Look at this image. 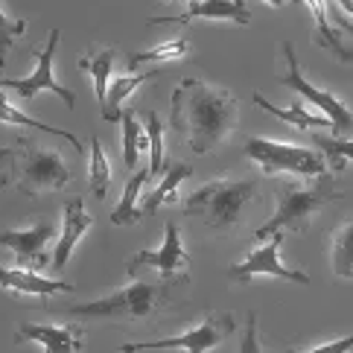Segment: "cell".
Returning a JSON list of instances; mask_svg holds the SVG:
<instances>
[{"mask_svg":"<svg viewBox=\"0 0 353 353\" xmlns=\"http://www.w3.org/2000/svg\"><path fill=\"white\" fill-rule=\"evenodd\" d=\"M0 123H9V125H21V129H35V132H44V134L65 137V141L73 146V152H77V155L85 152V146H82V141H79L77 134H70V132H65V129H56V125H47V123H41V120L30 117L27 111H21L18 105H12L9 99H6V94H3V85H0Z\"/></svg>","mask_w":353,"mask_h":353,"instance_id":"20","label":"cell"},{"mask_svg":"<svg viewBox=\"0 0 353 353\" xmlns=\"http://www.w3.org/2000/svg\"><path fill=\"white\" fill-rule=\"evenodd\" d=\"M12 163H15V152L12 149H0V184L12 179Z\"/></svg>","mask_w":353,"mask_h":353,"instance_id":"33","label":"cell"},{"mask_svg":"<svg viewBox=\"0 0 353 353\" xmlns=\"http://www.w3.org/2000/svg\"><path fill=\"white\" fill-rule=\"evenodd\" d=\"M56 236L50 222H35L30 228H12L0 234V248H9L23 269H41L47 263V245Z\"/></svg>","mask_w":353,"mask_h":353,"instance_id":"12","label":"cell"},{"mask_svg":"<svg viewBox=\"0 0 353 353\" xmlns=\"http://www.w3.org/2000/svg\"><path fill=\"white\" fill-rule=\"evenodd\" d=\"M350 350H353V333L345 339H333V342L315 345L310 350H286V353H350Z\"/></svg>","mask_w":353,"mask_h":353,"instance_id":"32","label":"cell"},{"mask_svg":"<svg viewBox=\"0 0 353 353\" xmlns=\"http://www.w3.org/2000/svg\"><path fill=\"white\" fill-rule=\"evenodd\" d=\"M114 59H117L114 47H99V50H91V53L79 56V70L94 79V94H97L99 111L108 103V77H111V68H114Z\"/></svg>","mask_w":353,"mask_h":353,"instance_id":"19","label":"cell"},{"mask_svg":"<svg viewBox=\"0 0 353 353\" xmlns=\"http://www.w3.org/2000/svg\"><path fill=\"white\" fill-rule=\"evenodd\" d=\"M59 39H61V30L53 27V30H50V35H47L44 50H32L35 68H32L30 77H23V79H0V85L12 88V91H15L18 97H23V99L39 97V91H53L59 99H65L68 108H73V105H77V94L53 77V59H56V50H59Z\"/></svg>","mask_w":353,"mask_h":353,"instance_id":"10","label":"cell"},{"mask_svg":"<svg viewBox=\"0 0 353 353\" xmlns=\"http://www.w3.org/2000/svg\"><path fill=\"white\" fill-rule=\"evenodd\" d=\"M149 146V134L146 129L141 125V120H137L134 114V108H125L123 111V161H125V167L134 170L137 167V155H141V149Z\"/></svg>","mask_w":353,"mask_h":353,"instance_id":"26","label":"cell"},{"mask_svg":"<svg viewBox=\"0 0 353 353\" xmlns=\"http://www.w3.org/2000/svg\"><path fill=\"white\" fill-rule=\"evenodd\" d=\"M196 18H210V21H234L239 27L251 23V12L245 6V0H201V3H190V9L179 18H149V27L155 23H190Z\"/></svg>","mask_w":353,"mask_h":353,"instance_id":"16","label":"cell"},{"mask_svg":"<svg viewBox=\"0 0 353 353\" xmlns=\"http://www.w3.org/2000/svg\"><path fill=\"white\" fill-rule=\"evenodd\" d=\"M231 312H208L190 330L170 339H152V342H132L120 345V353H143V350H184V353H210L234 333Z\"/></svg>","mask_w":353,"mask_h":353,"instance_id":"7","label":"cell"},{"mask_svg":"<svg viewBox=\"0 0 353 353\" xmlns=\"http://www.w3.org/2000/svg\"><path fill=\"white\" fill-rule=\"evenodd\" d=\"M304 3L310 6L312 18H315V32H312V41L330 50V53L339 59V61H350L353 65V47L342 39V30H336L330 23V9H327L324 0H304Z\"/></svg>","mask_w":353,"mask_h":353,"instance_id":"18","label":"cell"},{"mask_svg":"<svg viewBox=\"0 0 353 353\" xmlns=\"http://www.w3.org/2000/svg\"><path fill=\"white\" fill-rule=\"evenodd\" d=\"M310 141L324 155V161L333 167V172H342L353 161V137H336V134L315 132V134H310Z\"/></svg>","mask_w":353,"mask_h":353,"instance_id":"25","label":"cell"},{"mask_svg":"<svg viewBox=\"0 0 353 353\" xmlns=\"http://www.w3.org/2000/svg\"><path fill=\"white\" fill-rule=\"evenodd\" d=\"M170 123L196 155L216 152L239 123V99L219 85L184 79L172 91Z\"/></svg>","mask_w":353,"mask_h":353,"instance_id":"1","label":"cell"},{"mask_svg":"<svg viewBox=\"0 0 353 353\" xmlns=\"http://www.w3.org/2000/svg\"><path fill=\"white\" fill-rule=\"evenodd\" d=\"M266 3H269V6H274V9H281V6L286 3V0H266Z\"/></svg>","mask_w":353,"mask_h":353,"instance_id":"36","label":"cell"},{"mask_svg":"<svg viewBox=\"0 0 353 353\" xmlns=\"http://www.w3.org/2000/svg\"><path fill=\"white\" fill-rule=\"evenodd\" d=\"M190 53V44H187L184 39H170L163 41L158 47H149V50H141V53H132L129 56V68L134 70L137 65H146V61H158V65H163V61H175Z\"/></svg>","mask_w":353,"mask_h":353,"instance_id":"27","label":"cell"},{"mask_svg":"<svg viewBox=\"0 0 353 353\" xmlns=\"http://www.w3.org/2000/svg\"><path fill=\"white\" fill-rule=\"evenodd\" d=\"M0 289L9 295H41V298H50V295H59V292H73V283H65V281H56V277H44L32 269H23V266H15V269H6L0 266Z\"/></svg>","mask_w":353,"mask_h":353,"instance_id":"15","label":"cell"},{"mask_svg":"<svg viewBox=\"0 0 353 353\" xmlns=\"http://www.w3.org/2000/svg\"><path fill=\"white\" fill-rule=\"evenodd\" d=\"M190 175H193V163H187V161L170 163L167 172H163V179L158 181V187L143 199V208H141L143 216H155L158 208H163V205H181L179 201V187L190 179Z\"/></svg>","mask_w":353,"mask_h":353,"instance_id":"17","label":"cell"},{"mask_svg":"<svg viewBox=\"0 0 353 353\" xmlns=\"http://www.w3.org/2000/svg\"><path fill=\"white\" fill-rule=\"evenodd\" d=\"M260 179H216L184 199V213L201 219L210 231H231L257 196Z\"/></svg>","mask_w":353,"mask_h":353,"instance_id":"4","label":"cell"},{"mask_svg":"<svg viewBox=\"0 0 353 353\" xmlns=\"http://www.w3.org/2000/svg\"><path fill=\"white\" fill-rule=\"evenodd\" d=\"M336 3L342 6V9L347 12V15H353V0H336Z\"/></svg>","mask_w":353,"mask_h":353,"instance_id":"35","label":"cell"},{"mask_svg":"<svg viewBox=\"0 0 353 353\" xmlns=\"http://www.w3.org/2000/svg\"><path fill=\"white\" fill-rule=\"evenodd\" d=\"M336 27L342 30V32H350V35H353V23H350L347 18H336Z\"/></svg>","mask_w":353,"mask_h":353,"instance_id":"34","label":"cell"},{"mask_svg":"<svg viewBox=\"0 0 353 353\" xmlns=\"http://www.w3.org/2000/svg\"><path fill=\"white\" fill-rule=\"evenodd\" d=\"M91 225H94V216L85 210L82 199L73 196L68 205H65V225H61V236H59V243H56V248H53V257H50L53 274H59L61 269L68 266L73 248L79 245V239H82L88 231H91Z\"/></svg>","mask_w":353,"mask_h":353,"instance_id":"14","label":"cell"},{"mask_svg":"<svg viewBox=\"0 0 353 353\" xmlns=\"http://www.w3.org/2000/svg\"><path fill=\"white\" fill-rule=\"evenodd\" d=\"M88 181H91V193L97 199H105L108 196V187H111V163L103 152V143L99 137H91V170H88Z\"/></svg>","mask_w":353,"mask_h":353,"instance_id":"28","label":"cell"},{"mask_svg":"<svg viewBox=\"0 0 353 353\" xmlns=\"http://www.w3.org/2000/svg\"><path fill=\"white\" fill-rule=\"evenodd\" d=\"M277 208L274 213L260 225L254 231L257 239H269L272 234H286V231H295V234H307L312 216L321 213L327 205L345 199L342 190H336V184L330 175H321V179H312L310 184H301V181H281L277 184Z\"/></svg>","mask_w":353,"mask_h":353,"instance_id":"3","label":"cell"},{"mask_svg":"<svg viewBox=\"0 0 353 353\" xmlns=\"http://www.w3.org/2000/svg\"><path fill=\"white\" fill-rule=\"evenodd\" d=\"M283 56H286V73H283V77H277V85L292 88V91H298L301 97H307L310 103L333 123V134L336 137L353 134V111L345 103H339V99L330 91H324V88L312 85L304 77V70H301V65H298V56H295V47L289 44V41L283 44Z\"/></svg>","mask_w":353,"mask_h":353,"instance_id":"8","label":"cell"},{"mask_svg":"<svg viewBox=\"0 0 353 353\" xmlns=\"http://www.w3.org/2000/svg\"><path fill=\"white\" fill-rule=\"evenodd\" d=\"M21 170H18V190L27 199H41L47 193L65 190L73 172L59 149L44 146L30 137H21Z\"/></svg>","mask_w":353,"mask_h":353,"instance_id":"5","label":"cell"},{"mask_svg":"<svg viewBox=\"0 0 353 353\" xmlns=\"http://www.w3.org/2000/svg\"><path fill=\"white\" fill-rule=\"evenodd\" d=\"M146 134H149V175L152 179H163L170 163L163 161V123L158 120L155 111L146 114Z\"/></svg>","mask_w":353,"mask_h":353,"instance_id":"29","label":"cell"},{"mask_svg":"<svg viewBox=\"0 0 353 353\" xmlns=\"http://www.w3.org/2000/svg\"><path fill=\"white\" fill-rule=\"evenodd\" d=\"M141 269H155L161 272L163 281H172V277H181V272L190 269V254L181 245V236L175 222H167V234H163V243L155 251H137V254L125 263V272L134 277V272Z\"/></svg>","mask_w":353,"mask_h":353,"instance_id":"11","label":"cell"},{"mask_svg":"<svg viewBox=\"0 0 353 353\" xmlns=\"http://www.w3.org/2000/svg\"><path fill=\"white\" fill-rule=\"evenodd\" d=\"M27 27H30L27 18H9L3 6H0V68H6V56H9L12 44L27 32Z\"/></svg>","mask_w":353,"mask_h":353,"instance_id":"30","label":"cell"},{"mask_svg":"<svg viewBox=\"0 0 353 353\" xmlns=\"http://www.w3.org/2000/svg\"><path fill=\"white\" fill-rule=\"evenodd\" d=\"M187 286V274L172 277V281H132L103 298L85 301V304L65 307V315L77 319H97V321H134V319H152L155 312L172 304L179 289Z\"/></svg>","mask_w":353,"mask_h":353,"instance_id":"2","label":"cell"},{"mask_svg":"<svg viewBox=\"0 0 353 353\" xmlns=\"http://www.w3.org/2000/svg\"><path fill=\"white\" fill-rule=\"evenodd\" d=\"M330 263H333V274L339 281H353V216L345 219L333 231Z\"/></svg>","mask_w":353,"mask_h":353,"instance_id":"24","label":"cell"},{"mask_svg":"<svg viewBox=\"0 0 353 353\" xmlns=\"http://www.w3.org/2000/svg\"><path fill=\"white\" fill-rule=\"evenodd\" d=\"M190 3H201V0H190Z\"/></svg>","mask_w":353,"mask_h":353,"instance_id":"38","label":"cell"},{"mask_svg":"<svg viewBox=\"0 0 353 353\" xmlns=\"http://www.w3.org/2000/svg\"><path fill=\"white\" fill-rule=\"evenodd\" d=\"M236 353H263L260 333H257V315L254 312H248V319H245V336H243V342H239Z\"/></svg>","mask_w":353,"mask_h":353,"instance_id":"31","label":"cell"},{"mask_svg":"<svg viewBox=\"0 0 353 353\" xmlns=\"http://www.w3.org/2000/svg\"><path fill=\"white\" fill-rule=\"evenodd\" d=\"M155 77H158V70H146V73H129V77H120V79L111 82V88H108V103H105V108H103V120H105V123L123 120V108H120L123 99L132 97L137 88L146 85L149 79H155Z\"/></svg>","mask_w":353,"mask_h":353,"instance_id":"23","label":"cell"},{"mask_svg":"<svg viewBox=\"0 0 353 353\" xmlns=\"http://www.w3.org/2000/svg\"><path fill=\"white\" fill-rule=\"evenodd\" d=\"M292 3H304V0H292Z\"/></svg>","mask_w":353,"mask_h":353,"instance_id":"37","label":"cell"},{"mask_svg":"<svg viewBox=\"0 0 353 353\" xmlns=\"http://www.w3.org/2000/svg\"><path fill=\"white\" fill-rule=\"evenodd\" d=\"M243 155L248 161L260 163L263 175L292 172V175H301V179H321V175H327L324 155L307 146L269 141V137H248L243 146Z\"/></svg>","mask_w":353,"mask_h":353,"instance_id":"6","label":"cell"},{"mask_svg":"<svg viewBox=\"0 0 353 353\" xmlns=\"http://www.w3.org/2000/svg\"><path fill=\"white\" fill-rule=\"evenodd\" d=\"M152 179L149 170H134V175H129V181H125V190L120 196V205L114 208L111 213V225H117V228H125V225H134L137 219L143 216L141 208H137V196H141L143 184Z\"/></svg>","mask_w":353,"mask_h":353,"instance_id":"21","label":"cell"},{"mask_svg":"<svg viewBox=\"0 0 353 353\" xmlns=\"http://www.w3.org/2000/svg\"><path fill=\"white\" fill-rule=\"evenodd\" d=\"M18 342L39 345L41 353H79L85 347V333L77 324H35L21 321L15 330Z\"/></svg>","mask_w":353,"mask_h":353,"instance_id":"13","label":"cell"},{"mask_svg":"<svg viewBox=\"0 0 353 353\" xmlns=\"http://www.w3.org/2000/svg\"><path fill=\"white\" fill-rule=\"evenodd\" d=\"M254 103H257L263 111H269L272 117L283 120V123H289V125H295V129H301V132H307V129H330V132H333V123L327 120L324 114H310V111H307L304 105H298V103L289 105V108H277V105H272L263 94H254Z\"/></svg>","mask_w":353,"mask_h":353,"instance_id":"22","label":"cell"},{"mask_svg":"<svg viewBox=\"0 0 353 353\" xmlns=\"http://www.w3.org/2000/svg\"><path fill=\"white\" fill-rule=\"evenodd\" d=\"M281 245H283V231L272 234L263 245H257L254 251H248L236 266L228 269V277L236 281V283H248V281H254V277H277V281L310 286V274L304 269H289L286 263L281 260Z\"/></svg>","mask_w":353,"mask_h":353,"instance_id":"9","label":"cell"}]
</instances>
